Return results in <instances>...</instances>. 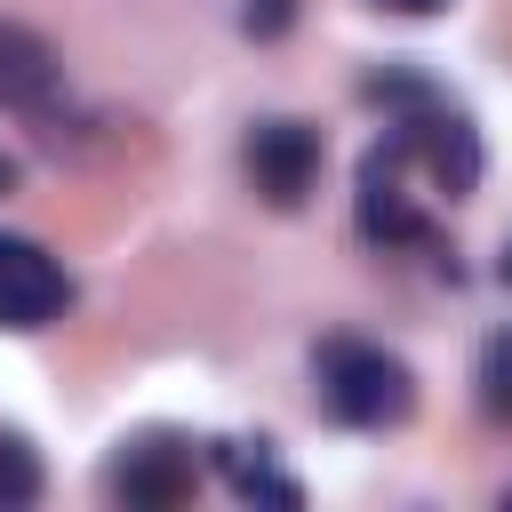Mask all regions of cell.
<instances>
[{"mask_svg": "<svg viewBox=\"0 0 512 512\" xmlns=\"http://www.w3.org/2000/svg\"><path fill=\"white\" fill-rule=\"evenodd\" d=\"M200 448H208V440H184V432H136V440L112 448L104 496L128 504V512H176V504H192V488H200Z\"/></svg>", "mask_w": 512, "mask_h": 512, "instance_id": "cell-3", "label": "cell"}, {"mask_svg": "<svg viewBox=\"0 0 512 512\" xmlns=\"http://www.w3.org/2000/svg\"><path fill=\"white\" fill-rule=\"evenodd\" d=\"M312 376H320V408H328L336 424H352V432H392V424L416 416V376H408V360L384 352V344L328 336L320 360H312Z\"/></svg>", "mask_w": 512, "mask_h": 512, "instance_id": "cell-2", "label": "cell"}, {"mask_svg": "<svg viewBox=\"0 0 512 512\" xmlns=\"http://www.w3.org/2000/svg\"><path fill=\"white\" fill-rule=\"evenodd\" d=\"M0 192H16V160L8 152H0Z\"/></svg>", "mask_w": 512, "mask_h": 512, "instance_id": "cell-13", "label": "cell"}, {"mask_svg": "<svg viewBox=\"0 0 512 512\" xmlns=\"http://www.w3.org/2000/svg\"><path fill=\"white\" fill-rule=\"evenodd\" d=\"M216 448V472L232 480V496H248V504H280V512H296L304 504V488L272 464V448L264 440H208Z\"/></svg>", "mask_w": 512, "mask_h": 512, "instance_id": "cell-8", "label": "cell"}, {"mask_svg": "<svg viewBox=\"0 0 512 512\" xmlns=\"http://www.w3.org/2000/svg\"><path fill=\"white\" fill-rule=\"evenodd\" d=\"M352 208H360V232H368L376 248H408V240H432L424 208L408 200V160H400V144H392V136H376V144H368Z\"/></svg>", "mask_w": 512, "mask_h": 512, "instance_id": "cell-6", "label": "cell"}, {"mask_svg": "<svg viewBox=\"0 0 512 512\" xmlns=\"http://www.w3.org/2000/svg\"><path fill=\"white\" fill-rule=\"evenodd\" d=\"M376 96H384V136L400 144V160L424 168L440 200H464L480 184V128L464 120V104H448L416 72H384Z\"/></svg>", "mask_w": 512, "mask_h": 512, "instance_id": "cell-1", "label": "cell"}, {"mask_svg": "<svg viewBox=\"0 0 512 512\" xmlns=\"http://www.w3.org/2000/svg\"><path fill=\"white\" fill-rule=\"evenodd\" d=\"M368 8H392V16H440L448 0H368Z\"/></svg>", "mask_w": 512, "mask_h": 512, "instance_id": "cell-12", "label": "cell"}, {"mask_svg": "<svg viewBox=\"0 0 512 512\" xmlns=\"http://www.w3.org/2000/svg\"><path fill=\"white\" fill-rule=\"evenodd\" d=\"M0 104L24 120H56V104H64V64L24 24H0Z\"/></svg>", "mask_w": 512, "mask_h": 512, "instance_id": "cell-7", "label": "cell"}, {"mask_svg": "<svg viewBox=\"0 0 512 512\" xmlns=\"http://www.w3.org/2000/svg\"><path fill=\"white\" fill-rule=\"evenodd\" d=\"M32 496H40V456L24 432H0V512H16Z\"/></svg>", "mask_w": 512, "mask_h": 512, "instance_id": "cell-10", "label": "cell"}, {"mask_svg": "<svg viewBox=\"0 0 512 512\" xmlns=\"http://www.w3.org/2000/svg\"><path fill=\"white\" fill-rule=\"evenodd\" d=\"M504 280H512V248H504Z\"/></svg>", "mask_w": 512, "mask_h": 512, "instance_id": "cell-14", "label": "cell"}, {"mask_svg": "<svg viewBox=\"0 0 512 512\" xmlns=\"http://www.w3.org/2000/svg\"><path fill=\"white\" fill-rule=\"evenodd\" d=\"M472 384H480V408H488L496 424H512V328H496V336L480 344V368H472Z\"/></svg>", "mask_w": 512, "mask_h": 512, "instance_id": "cell-9", "label": "cell"}, {"mask_svg": "<svg viewBox=\"0 0 512 512\" xmlns=\"http://www.w3.org/2000/svg\"><path fill=\"white\" fill-rule=\"evenodd\" d=\"M64 304H72V272L32 232H0V328L32 336V328L64 320Z\"/></svg>", "mask_w": 512, "mask_h": 512, "instance_id": "cell-4", "label": "cell"}, {"mask_svg": "<svg viewBox=\"0 0 512 512\" xmlns=\"http://www.w3.org/2000/svg\"><path fill=\"white\" fill-rule=\"evenodd\" d=\"M504 512H512V488H504Z\"/></svg>", "mask_w": 512, "mask_h": 512, "instance_id": "cell-15", "label": "cell"}, {"mask_svg": "<svg viewBox=\"0 0 512 512\" xmlns=\"http://www.w3.org/2000/svg\"><path fill=\"white\" fill-rule=\"evenodd\" d=\"M240 160H248V176H256V192L272 208H304L312 184H320V168H328V144L304 120H256L248 144H240Z\"/></svg>", "mask_w": 512, "mask_h": 512, "instance_id": "cell-5", "label": "cell"}, {"mask_svg": "<svg viewBox=\"0 0 512 512\" xmlns=\"http://www.w3.org/2000/svg\"><path fill=\"white\" fill-rule=\"evenodd\" d=\"M296 24V0H240V32L248 40H280Z\"/></svg>", "mask_w": 512, "mask_h": 512, "instance_id": "cell-11", "label": "cell"}]
</instances>
